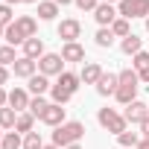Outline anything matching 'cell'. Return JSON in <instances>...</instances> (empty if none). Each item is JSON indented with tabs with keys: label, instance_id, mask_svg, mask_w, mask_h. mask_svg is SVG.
<instances>
[{
	"label": "cell",
	"instance_id": "6da1fadb",
	"mask_svg": "<svg viewBox=\"0 0 149 149\" xmlns=\"http://www.w3.org/2000/svg\"><path fill=\"white\" fill-rule=\"evenodd\" d=\"M79 73H70V70H64L61 76L56 79V85L50 88V97H53V102L56 105H64V102H70L73 100V94L79 91Z\"/></svg>",
	"mask_w": 149,
	"mask_h": 149
},
{
	"label": "cell",
	"instance_id": "7a4b0ae2",
	"mask_svg": "<svg viewBox=\"0 0 149 149\" xmlns=\"http://www.w3.org/2000/svg\"><path fill=\"white\" fill-rule=\"evenodd\" d=\"M117 76H120V85H117L114 100H117L120 105L134 102V100H137V88H140V76H137V70H134V67H126V70L117 73Z\"/></svg>",
	"mask_w": 149,
	"mask_h": 149
},
{
	"label": "cell",
	"instance_id": "3957f363",
	"mask_svg": "<svg viewBox=\"0 0 149 149\" xmlns=\"http://www.w3.org/2000/svg\"><path fill=\"white\" fill-rule=\"evenodd\" d=\"M82 134H85V126H82L79 120H67V123H61V126L53 132V143H56L58 149H67V146H73V143H79Z\"/></svg>",
	"mask_w": 149,
	"mask_h": 149
},
{
	"label": "cell",
	"instance_id": "277c9868",
	"mask_svg": "<svg viewBox=\"0 0 149 149\" xmlns=\"http://www.w3.org/2000/svg\"><path fill=\"white\" fill-rule=\"evenodd\" d=\"M97 120H100V126L105 129V132H111V134H123L126 132V117L120 114V111H114V108H100V114H97Z\"/></svg>",
	"mask_w": 149,
	"mask_h": 149
},
{
	"label": "cell",
	"instance_id": "5b68a950",
	"mask_svg": "<svg viewBox=\"0 0 149 149\" xmlns=\"http://www.w3.org/2000/svg\"><path fill=\"white\" fill-rule=\"evenodd\" d=\"M117 15L120 18H149V0H120L117 3Z\"/></svg>",
	"mask_w": 149,
	"mask_h": 149
},
{
	"label": "cell",
	"instance_id": "8992f818",
	"mask_svg": "<svg viewBox=\"0 0 149 149\" xmlns=\"http://www.w3.org/2000/svg\"><path fill=\"white\" fill-rule=\"evenodd\" d=\"M38 73L41 76H61L64 73V58H61V53H44L41 58H38Z\"/></svg>",
	"mask_w": 149,
	"mask_h": 149
},
{
	"label": "cell",
	"instance_id": "52a82bcc",
	"mask_svg": "<svg viewBox=\"0 0 149 149\" xmlns=\"http://www.w3.org/2000/svg\"><path fill=\"white\" fill-rule=\"evenodd\" d=\"M38 120H41L44 126H53V129H58L61 123H67V108H64V105H56V102H50Z\"/></svg>",
	"mask_w": 149,
	"mask_h": 149
},
{
	"label": "cell",
	"instance_id": "ba28073f",
	"mask_svg": "<svg viewBox=\"0 0 149 149\" xmlns=\"http://www.w3.org/2000/svg\"><path fill=\"white\" fill-rule=\"evenodd\" d=\"M56 32H58V38H61L64 44H73V41H79V35H82V24H79L76 18H64Z\"/></svg>",
	"mask_w": 149,
	"mask_h": 149
},
{
	"label": "cell",
	"instance_id": "9c48e42d",
	"mask_svg": "<svg viewBox=\"0 0 149 149\" xmlns=\"http://www.w3.org/2000/svg\"><path fill=\"white\" fill-rule=\"evenodd\" d=\"M123 117H126V123L140 126L143 120H149V105H146V102H140V100H134V102H129V105H126Z\"/></svg>",
	"mask_w": 149,
	"mask_h": 149
},
{
	"label": "cell",
	"instance_id": "30bf717a",
	"mask_svg": "<svg viewBox=\"0 0 149 149\" xmlns=\"http://www.w3.org/2000/svg\"><path fill=\"white\" fill-rule=\"evenodd\" d=\"M15 29L24 35V41H29V38L38 35V21L32 15H21V18H15Z\"/></svg>",
	"mask_w": 149,
	"mask_h": 149
},
{
	"label": "cell",
	"instance_id": "8fae6325",
	"mask_svg": "<svg viewBox=\"0 0 149 149\" xmlns=\"http://www.w3.org/2000/svg\"><path fill=\"white\" fill-rule=\"evenodd\" d=\"M12 70H15V76H21V79H32L35 73H38V61H32V58L21 56V58L12 64Z\"/></svg>",
	"mask_w": 149,
	"mask_h": 149
},
{
	"label": "cell",
	"instance_id": "7c38bea8",
	"mask_svg": "<svg viewBox=\"0 0 149 149\" xmlns=\"http://www.w3.org/2000/svg\"><path fill=\"white\" fill-rule=\"evenodd\" d=\"M117 85H120V76H117V73H102V79L97 82V94H100V97H114V94H117Z\"/></svg>",
	"mask_w": 149,
	"mask_h": 149
},
{
	"label": "cell",
	"instance_id": "4fadbf2b",
	"mask_svg": "<svg viewBox=\"0 0 149 149\" xmlns=\"http://www.w3.org/2000/svg\"><path fill=\"white\" fill-rule=\"evenodd\" d=\"M94 18H97V24H100V26H111L120 15H117V9H114L111 3H100V6L94 9Z\"/></svg>",
	"mask_w": 149,
	"mask_h": 149
},
{
	"label": "cell",
	"instance_id": "5bb4252c",
	"mask_svg": "<svg viewBox=\"0 0 149 149\" xmlns=\"http://www.w3.org/2000/svg\"><path fill=\"white\" fill-rule=\"evenodd\" d=\"M102 64H97V61H85V67H82V73H79V79L85 82V85H97L100 79H102Z\"/></svg>",
	"mask_w": 149,
	"mask_h": 149
},
{
	"label": "cell",
	"instance_id": "9a60e30c",
	"mask_svg": "<svg viewBox=\"0 0 149 149\" xmlns=\"http://www.w3.org/2000/svg\"><path fill=\"white\" fill-rule=\"evenodd\" d=\"M29 94L24 91V88H15V91H9V108H15L18 114L21 111H29Z\"/></svg>",
	"mask_w": 149,
	"mask_h": 149
},
{
	"label": "cell",
	"instance_id": "2e32d148",
	"mask_svg": "<svg viewBox=\"0 0 149 149\" xmlns=\"http://www.w3.org/2000/svg\"><path fill=\"white\" fill-rule=\"evenodd\" d=\"M132 67L137 70V76H140V82H146L149 85V53H137V56H132Z\"/></svg>",
	"mask_w": 149,
	"mask_h": 149
},
{
	"label": "cell",
	"instance_id": "e0dca14e",
	"mask_svg": "<svg viewBox=\"0 0 149 149\" xmlns=\"http://www.w3.org/2000/svg\"><path fill=\"white\" fill-rule=\"evenodd\" d=\"M61 58H64V61H85V47H82L79 41L64 44V47H61Z\"/></svg>",
	"mask_w": 149,
	"mask_h": 149
},
{
	"label": "cell",
	"instance_id": "ac0fdd59",
	"mask_svg": "<svg viewBox=\"0 0 149 149\" xmlns=\"http://www.w3.org/2000/svg\"><path fill=\"white\" fill-rule=\"evenodd\" d=\"M29 82V91H32V97H44V94H50V79L47 76H41V73H35V76L32 79H26Z\"/></svg>",
	"mask_w": 149,
	"mask_h": 149
},
{
	"label": "cell",
	"instance_id": "d6986e66",
	"mask_svg": "<svg viewBox=\"0 0 149 149\" xmlns=\"http://www.w3.org/2000/svg\"><path fill=\"white\" fill-rule=\"evenodd\" d=\"M24 56L26 58H32V61H38L41 56H44V41L35 35V38H29V41H24Z\"/></svg>",
	"mask_w": 149,
	"mask_h": 149
},
{
	"label": "cell",
	"instance_id": "ffe728a7",
	"mask_svg": "<svg viewBox=\"0 0 149 149\" xmlns=\"http://www.w3.org/2000/svg\"><path fill=\"white\" fill-rule=\"evenodd\" d=\"M120 50H123L126 56H137V53L143 50V41H140V38H137V35L132 32L129 38H123V41H120Z\"/></svg>",
	"mask_w": 149,
	"mask_h": 149
},
{
	"label": "cell",
	"instance_id": "44dd1931",
	"mask_svg": "<svg viewBox=\"0 0 149 149\" xmlns=\"http://www.w3.org/2000/svg\"><path fill=\"white\" fill-rule=\"evenodd\" d=\"M15 123H18V111L9 108V105H3V108H0V129L15 132Z\"/></svg>",
	"mask_w": 149,
	"mask_h": 149
},
{
	"label": "cell",
	"instance_id": "7402d4cb",
	"mask_svg": "<svg viewBox=\"0 0 149 149\" xmlns=\"http://www.w3.org/2000/svg\"><path fill=\"white\" fill-rule=\"evenodd\" d=\"M32 126H35V117H32L29 111H21V114H18V123H15V132H18V134H29Z\"/></svg>",
	"mask_w": 149,
	"mask_h": 149
},
{
	"label": "cell",
	"instance_id": "603a6c76",
	"mask_svg": "<svg viewBox=\"0 0 149 149\" xmlns=\"http://www.w3.org/2000/svg\"><path fill=\"white\" fill-rule=\"evenodd\" d=\"M143 137L137 134V132H123V134H117V143H120V149H137V143H140Z\"/></svg>",
	"mask_w": 149,
	"mask_h": 149
},
{
	"label": "cell",
	"instance_id": "cb8c5ba5",
	"mask_svg": "<svg viewBox=\"0 0 149 149\" xmlns=\"http://www.w3.org/2000/svg\"><path fill=\"white\" fill-rule=\"evenodd\" d=\"M58 15V3H53V0H41L38 3V18L41 21H53Z\"/></svg>",
	"mask_w": 149,
	"mask_h": 149
},
{
	"label": "cell",
	"instance_id": "d4e9b609",
	"mask_svg": "<svg viewBox=\"0 0 149 149\" xmlns=\"http://www.w3.org/2000/svg\"><path fill=\"white\" fill-rule=\"evenodd\" d=\"M0 149H24V137L18 132H6L3 140H0Z\"/></svg>",
	"mask_w": 149,
	"mask_h": 149
},
{
	"label": "cell",
	"instance_id": "484cf974",
	"mask_svg": "<svg viewBox=\"0 0 149 149\" xmlns=\"http://www.w3.org/2000/svg\"><path fill=\"white\" fill-rule=\"evenodd\" d=\"M94 41H97V47H111L114 44V32H111V26H100L97 29V35H94Z\"/></svg>",
	"mask_w": 149,
	"mask_h": 149
},
{
	"label": "cell",
	"instance_id": "4316f807",
	"mask_svg": "<svg viewBox=\"0 0 149 149\" xmlns=\"http://www.w3.org/2000/svg\"><path fill=\"white\" fill-rule=\"evenodd\" d=\"M111 32H114V38H129V35H132L129 18H117V21L111 24Z\"/></svg>",
	"mask_w": 149,
	"mask_h": 149
},
{
	"label": "cell",
	"instance_id": "83f0119b",
	"mask_svg": "<svg viewBox=\"0 0 149 149\" xmlns=\"http://www.w3.org/2000/svg\"><path fill=\"white\" fill-rule=\"evenodd\" d=\"M15 61H18L15 47H9V44H6V47H0V64H3V67H12Z\"/></svg>",
	"mask_w": 149,
	"mask_h": 149
},
{
	"label": "cell",
	"instance_id": "f1b7e54d",
	"mask_svg": "<svg viewBox=\"0 0 149 149\" xmlns=\"http://www.w3.org/2000/svg\"><path fill=\"white\" fill-rule=\"evenodd\" d=\"M47 105H50V102H47L44 97H32V100H29V114H32V117H41Z\"/></svg>",
	"mask_w": 149,
	"mask_h": 149
},
{
	"label": "cell",
	"instance_id": "f546056e",
	"mask_svg": "<svg viewBox=\"0 0 149 149\" xmlns=\"http://www.w3.org/2000/svg\"><path fill=\"white\" fill-rule=\"evenodd\" d=\"M24 149H44V140H41V134H38V132H29V134H24Z\"/></svg>",
	"mask_w": 149,
	"mask_h": 149
},
{
	"label": "cell",
	"instance_id": "4dcf8cb0",
	"mask_svg": "<svg viewBox=\"0 0 149 149\" xmlns=\"http://www.w3.org/2000/svg\"><path fill=\"white\" fill-rule=\"evenodd\" d=\"M12 18H15L12 6H9V3H0V26H9V24H12Z\"/></svg>",
	"mask_w": 149,
	"mask_h": 149
},
{
	"label": "cell",
	"instance_id": "1f68e13d",
	"mask_svg": "<svg viewBox=\"0 0 149 149\" xmlns=\"http://www.w3.org/2000/svg\"><path fill=\"white\" fill-rule=\"evenodd\" d=\"M76 6H79L82 12H94V9L100 6V0H76Z\"/></svg>",
	"mask_w": 149,
	"mask_h": 149
},
{
	"label": "cell",
	"instance_id": "d6a6232c",
	"mask_svg": "<svg viewBox=\"0 0 149 149\" xmlns=\"http://www.w3.org/2000/svg\"><path fill=\"white\" fill-rule=\"evenodd\" d=\"M9 82V67H3V64H0V88H3Z\"/></svg>",
	"mask_w": 149,
	"mask_h": 149
},
{
	"label": "cell",
	"instance_id": "836d02e7",
	"mask_svg": "<svg viewBox=\"0 0 149 149\" xmlns=\"http://www.w3.org/2000/svg\"><path fill=\"white\" fill-rule=\"evenodd\" d=\"M3 105H9V91L0 88V108H3Z\"/></svg>",
	"mask_w": 149,
	"mask_h": 149
},
{
	"label": "cell",
	"instance_id": "e575fe53",
	"mask_svg": "<svg viewBox=\"0 0 149 149\" xmlns=\"http://www.w3.org/2000/svg\"><path fill=\"white\" fill-rule=\"evenodd\" d=\"M140 137H146V140H149V120H143V123H140Z\"/></svg>",
	"mask_w": 149,
	"mask_h": 149
},
{
	"label": "cell",
	"instance_id": "d590c367",
	"mask_svg": "<svg viewBox=\"0 0 149 149\" xmlns=\"http://www.w3.org/2000/svg\"><path fill=\"white\" fill-rule=\"evenodd\" d=\"M53 3H58V6H70V3H76V0H53Z\"/></svg>",
	"mask_w": 149,
	"mask_h": 149
},
{
	"label": "cell",
	"instance_id": "8d00e7d4",
	"mask_svg": "<svg viewBox=\"0 0 149 149\" xmlns=\"http://www.w3.org/2000/svg\"><path fill=\"white\" fill-rule=\"evenodd\" d=\"M137 149H149V140H146V137H143V140H140V143H137Z\"/></svg>",
	"mask_w": 149,
	"mask_h": 149
},
{
	"label": "cell",
	"instance_id": "74e56055",
	"mask_svg": "<svg viewBox=\"0 0 149 149\" xmlns=\"http://www.w3.org/2000/svg\"><path fill=\"white\" fill-rule=\"evenodd\" d=\"M44 149H58V146L56 143H44Z\"/></svg>",
	"mask_w": 149,
	"mask_h": 149
},
{
	"label": "cell",
	"instance_id": "f35d334b",
	"mask_svg": "<svg viewBox=\"0 0 149 149\" xmlns=\"http://www.w3.org/2000/svg\"><path fill=\"white\" fill-rule=\"evenodd\" d=\"M6 3H9V6H15V3H24V0H6Z\"/></svg>",
	"mask_w": 149,
	"mask_h": 149
},
{
	"label": "cell",
	"instance_id": "ab89813d",
	"mask_svg": "<svg viewBox=\"0 0 149 149\" xmlns=\"http://www.w3.org/2000/svg\"><path fill=\"white\" fill-rule=\"evenodd\" d=\"M102 3H111V6H114V3H120V0H102Z\"/></svg>",
	"mask_w": 149,
	"mask_h": 149
},
{
	"label": "cell",
	"instance_id": "60d3db41",
	"mask_svg": "<svg viewBox=\"0 0 149 149\" xmlns=\"http://www.w3.org/2000/svg\"><path fill=\"white\" fill-rule=\"evenodd\" d=\"M67 149H82V146H79V143H73V146H67Z\"/></svg>",
	"mask_w": 149,
	"mask_h": 149
},
{
	"label": "cell",
	"instance_id": "b9f144b4",
	"mask_svg": "<svg viewBox=\"0 0 149 149\" xmlns=\"http://www.w3.org/2000/svg\"><path fill=\"white\" fill-rule=\"evenodd\" d=\"M24 3H41V0H24Z\"/></svg>",
	"mask_w": 149,
	"mask_h": 149
},
{
	"label": "cell",
	"instance_id": "7bdbcfd3",
	"mask_svg": "<svg viewBox=\"0 0 149 149\" xmlns=\"http://www.w3.org/2000/svg\"><path fill=\"white\" fill-rule=\"evenodd\" d=\"M3 32H6V26H0V38H3Z\"/></svg>",
	"mask_w": 149,
	"mask_h": 149
},
{
	"label": "cell",
	"instance_id": "ee69618b",
	"mask_svg": "<svg viewBox=\"0 0 149 149\" xmlns=\"http://www.w3.org/2000/svg\"><path fill=\"white\" fill-rule=\"evenodd\" d=\"M3 134H6V132H3V129H0V140H3Z\"/></svg>",
	"mask_w": 149,
	"mask_h": 149
},
{
	"label": "cell",
	"instance_id": "f6af8a7d",
	"mask_svg": "<svg viewBox=\"0 0 149 149\" xmlns=\"http://www.w3.org/2000/svg\"><path fill=\"white\" fill-rule=\"evenodd\" d=\"M146 32H149V18H146Z\"/></svg>",
	"mask_w": 149,
	"mask_h": 149
}]
</instances>
